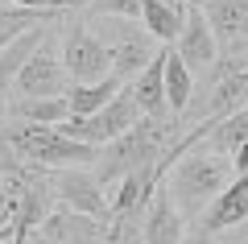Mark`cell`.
<instances>
[{"label": "cell", "mask_w": 248, "mask_h": 244, "mask_svg": "<svg viewBox=\"0 0 248 244\" xmlns=\"http://www.w3.org/2000/svg\"><path fill=\"white\" fill-rule=\"evenodd\" d=\"M9 116L13 120H33V124H58V120L71 116V104H66V96H42V99L13 96L9 99Z\"/></svg>", "instance_id": "cell-19"}, {"label": "cell", "mask_w": 248, "mask_h": 244, "mask_svg": "<svg viewBox=\"0 0 248 244\" xmlns=\"http://www.w3.org/2000/svg\"><path fill=\"white\" fill-rule=\"evenodd\" d=\"M62 4H66V9H71V4H79V0H62Z\"/></svg>", "instance_id": "cell-27"}, {"label": "cell", "mask_w": 248, "mask_h": 244, "mask_svg": "<svg viewBox=\"0 0 248 244\" xmlns=\"http://www.w3.org/2000/svg\"><path fill=\"white\" fill-rule=\"evenodd\" d=\"M240 244H248V232H244V240H240Z\"/></svg>", "instance_id": "cell-28"}, {"label": "cell", "mask_w": 248, "mask_h": 244, "mask_svg": "<svg viewBox=\"0 0 248 244\" xmlns=\"http://www.w3.org/2000/svg\"><path fill=\"white\" fill-rule=\"evenodd\" d=\"M182 124L178 116H137L120 137H112L108 145H99V157H95V178L99 186H112L120 174L128 170H141V166H161V157L174 149V141L182 137ZM166 170V166H161Z\"/></svg>", "instance_id": "cell-1"}, {"label": "cell", "mask_w": 248, "mask_h": 244, "mask_svg": "<svg viewBox=\"0 0 248 244\" xmlns=\"http://www.w3.org/2000/svg\"><path fill=\"white\" fill-rule=\"evenodd\" d=\"M166 4H174V9H186V0H166Z\"/></svg>", "instance_id": "cell-25"}, {"label": "cell", "mask_w": 248, "mask_h": 244, "mask_svg": "<svg viewBox=\"0 0 248 244\" xmlns=\"http://www.w3.org/2000/svg\"><path fill=\"white\" fill-rule=\"evenodd\" d=\"M182 13H186V9H174V4H166V0H141L137 21H141V25L149 29L161 46H170V42L178 37V29H182Z\"/></svg>", "instance_id": "cell-20"}, {"label": "cell", "mask_w": 248, "mask_h": 244, "mask_svg": "<svg viewBox=\"0 0 248 244\" xmlns=\"http://www.w3.org/2000/svg\"><path fill=\"white\" fill-rule=\"evenodd\" d=\"M128 91H133L141 116H174L170 104H166V83H161V50L128 79Z\"/></svg>", "instance_id": "cell-14"}, {"label": "cell", "mask_w": 248, "mask_h": 244, "mask_svg": "<svg viewBox=\"0 0 248 244\" xmlns=\"http://www.w3.org/2000/svg\"><path fill=\"white\" fill-rule=\"evenodd\" d=\"M232 170H236V174H248V141L232 153Z\"/></svg>", "instance_id": "cell-24"}, {"label": "cell", "mask_w": 248, "mask_h": 244, "mask_svg": "<svg viewBox=\"0 0 248 244\" xmlns=\"http://www.w3.org/2000/svg\"><path fill=\"white\" fill-rule=\"evenodd\" d=\"M232 178H236V170H232L228 153H215V149H207V145H190L186 153H178L166 166L161 182H166L174 207L182 211L186 219H195Z\"/></svg>", "instance_id": "cell-2"}, {"label": "cell", "mask_w": 248, "mask_h": 244, "mask_svg": "<svg viewBox=\"0 0 248 244\" xmlns=\"http://www.w3.org/2000/svg\"><path fill=\"white\" fill-rule=\"evenodd\" d=\"M42 37H46V25H29V29H21L17 37H9V42L0 46V91H4V96H9V87H13V75L25 66V58L37 50Z\"/></svg>", "instance_id": "cell-16"}, {"label": "cell", "mask_w": 248, "mask_h": 244, "mask_svg": "<svg viewBox=\"0 0 248 244\" xmlns=\"http://www.w3.org/2000/svg\"><path fill=\"white\" fill-rule=\"evenodd\" d=\"M108 244H141V224H112Z\"/></svg>", "instance_id": "cell-22"}, {"label": "cell", "mask_w": 248, "mask_h": 244, "mask_svg": "<svg viewBox=\"0 0 248 244\" xmlns=\"http://www.w3.org/2000/svg\"><path fill=\"white\" fill-rule=\"evenodd\" d=\"M240 224H248V174H236L195 219H186V240H207Z\"/></svg>", "instance_id": "cell-8"}, {"label": "cell", "mask_w": 248, "mask_h": 244, "mask_svg": "<svg viewBox=\"0 0 248 244\" xmlns=\"http://www.w3.org/2000/svg\"><path fill=\"white\" fill-rule=\"evenodd\" d=\"M87 21H99V25H91V29L99 33V42L112 54V75H120L124 83L161 50V42L145 25H133L137 17H87Z\"/></svg>", "instance_id": "cell-4"}, {"label": "cell", "mask_w": 248, "mask_h": 244, "mask_svg": "<svg viewBox=\"0 0 248 244\" xmlns=\"http://www.w3.org/2000/svg\"><path fill=\"white\" fill-rule=\"evenodd\" d=\"M161 83H166V104H170V112L182 116L186 104H190V96H195V70L178 58L174 46H161Z\"/></svg>", "instance_id": "cell-15"}, {"label": "cell", "mask_w": 248, "mask_h": 244, "mask_svg": "<svg viewBox=\"0 0 248 244\" xmlns=\"http://www.w3.org/2000/svg\"><path fill=\"white\" fill-rule=\"evenodd\" d=\"M137 116H141V108H137L133 91L124 83L104 108H95V112H87V116H66V120H58V129L66 132V137H75V141H87V145H108V141L120 137Z\"/></svg>", "instance_id": "cell-6"}, {"label": "cell", "mask_w": 248, "mask_h": 244, "mask_svg": "<svg viewBox=\"0 0 248 244\" xmlns=\"http://www.w3.org/2000/svg\"><path fill=\"white\" fill-rule=\"evenodd\" d=\"M4 4H21V9H66L62 0H4Z\"/></svg>", "instance_id": "cell-23"}, {"label": "cell", "mask_w": 248, "mask_h": 244, "mask_svg": "<svg viewBox=\"0 0 248 244\" xmlns=\"http://www.w3.org/2000/svg\"><path fill=\"white\" fill-rule=\"evenodd\" d=\"M54 199L58 207L83 211V215H95L112 224V207H108V191L99 186L95 170L91 166H62L54 170Z\"/></svg>", "instance_id": "cell-10"}, {"label": "cell", "mask_w": 248, "mask_h": 244, "mask_svg": "<svg viewBox=\"0 0 248 244\" xmlns=\"http://www.w3.org/2000/svg\"><path fill=\"white\" fill-rule=\"evenodd\" d=\"M108 219L83 215L71 207H54L42 224L25 232V244H108Z\"/></svg>", "instance_id": "cell-9"}, {"label": "cell", "mask_w": 248, "mask_h": 244, "mask_svg": "<svg viewBox=\"0 0 248 244\" xmlns=\"http://www.w3.org/2000/svg\"><path fill=\"white\" fill-rule=\"evenodd\" d=\"M141 0H91L87 17H137Z\"/></svg>", "instance_id": "cell-21"}, {"label": "cell", "mask_w": 248, "mask_h": 244, "mask_svg": "<svg viewBox=\"0 0 248 244\" xmlns=\"http://www.w3.org/2000/svg\"><path fill=\"white\" fill-rule=\"evenodd\" d=\"M211 25L215 42L223 46H248V0H195Z\"/></svg>", "instance_id": "cell-13"}, {"label": "cell", "mask_w": 248, "mask_h": 244, "mask_svg": "<svg viewBox=\"0 0 248 244\" xmlns=\"http://www.w3.org/2000/svg\"><path fill=\"white\" fill-rule=\"evenodd\" d=\"M170 46L178 50V58H182L186 66L195 70V79L207 75V70L215 66V58H219V42H215V33H211V25H207V17H203L199 4H190V9L182 13V29H178V37Z\"/></svg>", "instance_id": "cell-11"}, {"label": "cell", "mask_w": 248, "mask_h": 244, "mask_svg": "<svg viewBox=\"0 0 248 244\" xmlns=\"http://www.w3.org/2000/svg\"><path fill=\"white\" fill-rule=\"evenodd\" d=\"M66 87H71V75H66V66H62L58 58V37L46 29V37L37 42V50L25 58V66L13 75V96L21 99H42V96H66Z\"/></svg>", "instance_id": "cell-5"}, {"label": "cell", "mask_w": 248, "mask_h": 244, "mask_svg": "<svg viewBox=\"0 0 248 244\" xmlns=\"http://www.w3.org/2000/svg\"><path fill=\"white\" fill-rule=\"evenodd\" d=\"M182 236H186V215L174 207L166 182H157L141 215V244H182Z\"/></svg>", "instance_id": "cell-12"}, {"label": "cell", "mask_w": 248, "mask_h": 244, "mask_svg": "<svg viewBox=\"0 0 248 244\" xmlns=\"http://www.w3.org/2000/svg\"><path fill=\"white\" fill-rule=\"evenodd\" d=\"M0 244H13V236H0Z\"/></svg>", "instance_id": "cell-26"}, {"label": "cell", "mask_w": 248, "mask_h": 244, "mask_svg": "<svg viewBox=\"0 0 248 244\" xmlns=\"http://www.w3.org/2000/svg\"><path fill=\"white\" fill-rule=\"evenodd\" d=\"M244 141H248V104H240L236 112L219 116V120L203 132V141H199V145H207V149H215V153H228V157H232Z\"/></svg>", "instance_id": "cell-17"}, {"label": "cell", "mask_w": 248, "mask_h": 244, "mask_svg": "<svg viewBox=\"0 0 248 244\" xmlns=\"http://www.w3.org/2000/svg\"><path fill=\"white\" fill-rule=\"evenodd\" d=\"M120 87H124V79L112 75V70H108L104 79H95V83H71V87H66L71 116H87V112H95V108H104Z\"/></svg>", "instance_id": "cell-18"}, {"label": "cell", "mask_w": 248, "mask_h": 244, "mask_svg": "<svg viewBox=\"0 0 248 244\" xmlns=\"http://www.w3.org/2000/svg\"><path fill=\"white\" fill-rule=\"evenodd\" d=\"M58 58L71 75V83H95L112 70V54L108 46L99 42V33L87 25V17L71 21L66 33H62V46H58Z\"/></svg>", "instance_id": "cell-7"}, {"label": "cell", "mask_w": 248, "mask_h": 244, "mask_svg": "<svg viewBox=\"0 0 248 244\" xmlns=\"http://www.w3.org/2000/svg\"><path fill=\"white\" fill-rule=\"evenodd\" d=\"M4 137L17 149V157L33 162L46 170H62V166H95L99 145L75 141L58 129V124H33V120H4Z\"/></svg>", "instance_id": "cell-3"}]
</instances>
